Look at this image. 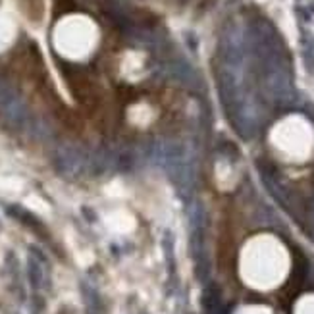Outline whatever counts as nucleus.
<instances>
[{
    "label": "nucleus",
    "mask_w": 314,
    "mask_h": 314,
    "mask_svg": "<svg viewBox=\"0 0 314 314\" xmlns=\"http://www.w3.org/2000/svg\"><path fill=\"white\" fill-rule=\"evenodd\" d=\"M202 305H204V312L206 314H222V297H220L218 287L210 286L208 289L204 291Z\"/></svg>",
    "instance_id": "obj_1"
},
{
    "label": "nucleus",
    "mask_w": 314,
    "mask_h": 314,
    "mask_svg": "<svg viewBox=\"0 0 314 314\" xmlns=\"http://www.w3.org/2000/svg\"><path fill=\"white\" fill-rule=\"evenodd\" d=\"M27 272H29V282H31V286L41 287V284H43V270H41V264H39L37 260H33V258L29 260Z\"/></svg>",
    "instance_id": "obj_2"
},
{
    "label": "nucleus",
    "mask_w": 314,
    "mask_h": 314,
    "mask_svg": "<svg viewBox=\"0 0 314 314\" xmlns=\"http://www.w3.org/2000/svg\"><path fill=\"white\" fill-rule=\"evenodd\" d=\"M83 297H85L87 301V308H89V312L95 314L96 308H98V297L93 289H89V287H83Z\"/></svg>",
    "instance_id": "obj_3"
}]
</instances>
